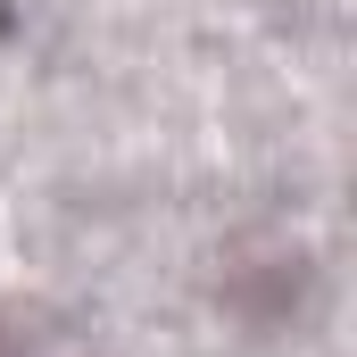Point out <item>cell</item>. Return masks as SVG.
I'll return each instance as SVG.
<instances>
[{
    "instance_id": "1",
    "label": "cell",
    "mask_w": 357,
    "mask_h": 357,
    "mask_svg": "<svg viewBox=\"0 0 357 357\" xmlns=\"http://www.w3.org/2000/svg\"><path fill=\"white\" fill-rule=\"evenodd\" d=\"M0 357H8V341H0Z\"/></svg>"
}]
</instances>
